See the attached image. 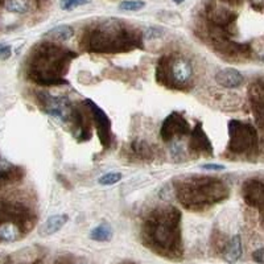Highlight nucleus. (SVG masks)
Segmentation results:
<instances>
[{
	"instance_id": "f257e3e1",
	"label": "nucleus",
	"mask_w": 264,
	"mask_h": 264,
	"mask_svg": "<svg viewBox=\"0 0 264 264\" xmlns=\"http://www.w3.org/2000/svg\"><path fill=\"white\" fill-rule=\"evenodd\" d=\"M76 54L61 46L46 42L33 49L28 65V76L39 85L50 86L67 83L63 80L69 63Z\"/></svg>"
},
{
	"instance_id": "f03ea898",
	"label": "nucleus",
	"mask_w": 264,
	"mask_h": 264,
	"mask_svg": "<svg viewBox=\"0 0 264 264\" xmlns=\"http://www.w3.org/2000/svg\"><path fill=\"white\" fill-rule=\"evenodd\" d=\"M176 197L188 210H205L209 206L223 201L228 188L221 180L209 176H192L175 185Z\"/></svg>"
},
{
	"instance_id": "7ed1b4c3",
	"label": "nucleus",
	"mask_w": 264,
	"mask_h": 264,
	"mask_svg": "<svg viewBox=\"0 0 264 264\" xmlns=\"http://www.w3.org/2000/svg\"><path fill=\"white\" fill-rule=\"evenodd\" d=\"M181 213L173 206L159 207L144 223V237L160 251H176L180 246Z\"/></svg>"
},
{
	"instance_id": "20e7f679",
	"label": "nucleus",
	"mask_w": 264,
	"mask_h": 264,
	"mask_svg": "<svg viewBox=\"0 0 264 264\" xmlns=\"http://www.w3.org/2000/svg\"><path fill=\"white\" fill-rule=\"evenodd\" d=\"M132 45L138 46L136 35L119 21L102 22L85 35V48L90 52H122L131 49Z\"/></svg>"
},
{
	"instance_id": "39448f33",
	"label": "nucleus",
	"mask_w": 264,
	"mask_h": 264,
	"mask_svg": "<svg viewBox=\"0 0 264 264\" xmlns=\"http://www.w3.org/2000/svg\"><path fill=\"white\" fill-rule=\"evenodd\" d=\"M156 78L168 89H183L193 78L192 63L183 56H164L157 63Z\"/></svg>"
},
{
	"instance_id": "423d86ee",
	"label": "nucleus",
	"mask_w": 264,
	"mask_h": 264,
	"mask_svg": "<svg viewBox=\"0 0 264 264\" xmlns=\"http://www.w3.org/2000/svg\"><path fill=\"white\" fill-rule=\"evenodd\" d=\"M227 149L235 155H250L258 149V132L248 123L241 121L228 122Z\"/></svg>"
},
{
	"instance_id": "0eeeda50",
	"label": "nucleus",
	"mask_w": 264,
	"mask_h": 264,
	"mask_svg": "<svg viewBox=\"0 0 264 264\" xmlns=\"http://www.w3.org/2000/svg\"><path fill=\"white\" fill-rule=\"evenodd\" d=\"M40 101L44 106V110L53 118H57L60 121L67 122L70 124L77 108L73 106V103L65 97H54V95L41 91L39 93Z\"/></svg>"
},
{
	"instance_id": "6e6552de",
	"label": "nucleus",
	"mask_w": 264,
	"mask_h": 264,
	"mask_svg": "<svg viewBox=\"0 0 264 264\" xmlns=\"http://www.w3.org/2000/svg\"><path fill=\"white\" fill-rule=\"evenodd\" d=\"M190 132H192V128H190L189 122L183 118V114L175 111L169 114L165 118V121L162 122L160 136L165 143H169V142H175Z\"/></svg>"
},
{
	"instance_id": "1a4fd4ad",
	"label": "nucleus",
	"mask_w": 264,
	"mask_h": 264,
	"mask_svg": "<svg viewBox=\"0 0 264 264\" xmlns=\"http://www.w3.org/2000/svg\"><path fill=\"white\" fill-rule=\"evenodd\" d=\"M89 108L91 118L97 127V132H98V138L101 140L103 147H108L110 140H111V122L106 115V112L103 111L102 108L99 107L97 103H94L91 99H86L83 102Z\"/></svg>"
},
{
	"instance_id": "9d476101",
	"label": "nucleus",
	"mask_w": 264,
	"mask_h": 264,
	"mask_svg": "<svg viewBox=\"0 0 264 264\" xmlns=\"http://www.w3.org/2000/svg\"><path fill=\"white\" fill-rule=\"evenodd\" d=\"M242 194L247 205L258 207L264 213V181L262 180H247L242 186Z\"/></svg>"
},
{
	"instance_id": "9b49d317",
	"label": "nucleus",
	"mask_w": 264,
	"mask_h": 264,
	"mask_svg": "<svg viewBox=\"0 0 264 264\" xmlns=\"http://www.w3.org/2000/svg\"><path fill=\"white\" fill-rule=\"evenodd\" d=\"M189 152L192 155L194 153V155H205V156L213 155V145H211L210 139L207 138V135L202 128L201 123H197L190 132Z\"/></svg>"
},
{
	"instance_id": "f8f14e48",
	"label": "nucleus",
	"mask_w": 264,
	"mask_h": 264,
	"mask_svg": "<svg viewBox=\"0 0 264 264\" xmlns=\"http://www.w3.org/2000/svg\"><path fill=\"white\" fill-rule=\"evenodd\" d=\"M215 82L224 89H237L243 85L244 77L239 70L234 67H224L215 74Z\"/></svg>"
},
{
	"instance_id": "ddd939ff",
	"label": "nucleus",
	"mask_w": 264,
	"mask_h": 264,
	"mask_svg": "<svg viewBox=\"0 0 264 264\" xmlns=\"http://www.w3.org/2000/svg\"><path fill=\"white\" fill-rule=\"evenodd\" d=\"M207 16H209V20L213 22V25L221 31H223V29L230 27L231 24H234L235 19H237L235 12L227 8H222V7H215V5H213L207 11Z\"/></svg>"
},
{
	"instance_id": "4468645a",
	"label": "nucleus",
	"mask_w": 264,
	"mask_h": 264,
	"mask_svg": "<svg viewBox=\"0 0 264 264\" xmlns=\"http://www.w3.org/2000/svg\"><path fill=\"white\" fill-rule=\"evenodd\" d=\"M251 104L259 125L264 127V82L255 83L251 89Z\"/></svg>"
},
{
	"instance_id": "2eb2a0df",
	"label": "nucleus",
	"mask_w": 264,
	"mask_h": 264,
	"mask_svg": "<svg viewBox=\"0 0 264 264\" xmlns=\"http://www.w3.org/2000/svg\"><path fill=\"white\" fill-rule=\"evenodd\" d=\"M67 221H69V217L66 214L52 215L45 221V223L41 226L39 233H40L41 237H50L53 234L59 233L60 230L66 224Z\"/></svg>"
},
{
	"instance_id": "dca6fc26",
	"label": "nucleus",
	"mask_w": 264,
	"mask_h": 264,
	"mask_svg": "<svg viewBox=\"0 0 264 264\" xmlns=\"http://www.w3.org/2000/svg\"><path fill=\"white\" fill-rule=\"evenodd\" d=\"M242 239H241V235H234L230 242L227 243L226 246V250H224L223 259L230 264L237 263L238 260L241 259L242 256Z\"/></svg>"
},
{
	"instance_id": "f3484780",
	"label": "nucleus",
	"mask_w": 264,
	"mask_h": 264,
	"mask_svg": "<svg viewBox=\"0 0 264 264\" xmlns=\"http://www.w3.org/2000/svg\"><path fill=\"white\" fill-rule=\"evenodd\" d=\"M21 237V230L14 222H4L0 224V241L16 242Z\"/></svg>"
},
{
	"instance_id": "a211bd4d",
	"label": "nucleus",
	"mask_w": 264,
	"mask_h": 264,
	"mask_svg": "<svg viewBox=\"0 0 264 264\" xmlns=\"http://www.w3.org/2000/svg\"><path fill=\"white\" fill-rule=\"evenodd\" d=\"M114 231L108 223H101L90 231V239L95 242H108L111 241Z\"/></svg>"
},
{
	"instance_id": "6ab92c4d",
	"label": "nucleus",
	"mask_w": 264,
	"mask_h": 264,
	"mask_svg": "<svg viewBox=\"0 0 264 264\" xmlns=\"http://www.w3.org/2000/svg\"><path fill=\"white\" fill-rule=\"evenodd\" d=\"M74 36V29L70 25H59L45 33V37L57 41H67Z\"/></svg>"
},
{
	"instance_id": "aec40b11",
	"label": "nucleus",
	"mask_w": 264,
	"mask_h": 264,
	"mask_svg": "<svg viewBox=\"0 0 264 264\" xmlns=\"http://www.w3.org/2000/svg\"><path fill=\"white\" fill-rule=\"evenodd\" d=\"M4 8L12 14H25L29 9L27 0H5Z\"/></svg>"
},
{
	"instance_id": "412c9836",
	"label": "nucleus",
	"mask_w": 264,
	"mask_h": 264,
	"mask_svg": "<svg viewBox=\"0 0 264 264\" xmlns=\"http://www.w3.org/2000/svg\"><path fill=\"white\" fill-rule=\"evenodd\" d=\"M121 180L122 173H118V172H108V173H104V175L99 177L98 183L104 185V186H110V185H115L117 183H119Z\"/></svg>"
},
{
	"instance_id": "4be33fe9",
	"label": "nucleus",
	"mask_w": 264,
	"mask_h": 264,
	"mask_svg": "<svg viewBox=\"0 0 264 264\" xmlns=\"http://www.w3.org/2000/svg\"><path fill=\"white\" fill-rule=\"evenodd\" d=\"M145 7L143 0H123L119 4V9L122 11H140Z\"/></svg>"
},
{
	"instance_id": "5701e85b",
	"label": "nucleus",
	"mask_w": 264,
	"mask_h": 264,
	"mask_svg": "<svg viewBox=\"0 0 264 264\" xmlns=\"http://www.w3.org/2000/svg\"><path fill=\"white\" fill-rule=\"evenodd\" d=\"M134 151L138 153L142 159H148V157L151 156V148L148 147V144L144 143V142L135 144Z\"/></svg>"
},
{
	"instance_id": "b1692460",
	"label": "nucleus",
	"mask_w": 264,
	"mask_h": 264,
	"mask_svg": "<svg viewBox=\"0 0 264 264\" xmlns=\"http://www.w3.org/2000/svg\"><path fill=\"white\" fill-rule=\"evenodd\" d=\"M162 28L159 27H149L147 28L145 31H144V39H147V40H153V39H159V37L162 36Z\"/></svg>"
},
{
	"instance_id": "393cba45",
	"label": "nucleus",
	"mask_w": 264,
	"mask_h": 264,
	"mask_svg": "<svg viewBox=\"0 0 264 264\" xmlns=\"http://www.w3.org/2000/svg\"><path fill=\"white\" fill-rule=\"evenodd\" d=\"M11 56H12V48H11V45L1 42V44H0V60L5 61V60H8Z\"/></svg>"
},
{
	"instance_id": "a878e982",
	"label": "nucleus",
	"mask_w": 264,
	"mask_h": 264,
	"mask_svg": "<svg viewBox=\"0 0 264 264\" xmlns=\"http://www.w3.org/2000/svg\"><path fill=\"white\" fill-rule=\"evenodd\" d=\"M78 1L77 0H60V7L63 11H70V9L78 7Z\"/></svg>"
},
{
	"instance_id": "bb28decb",
	"label": "nucleus",
	"mask_w": 264,
	"mask_h": 264,
	"mask_svg": "<svg viewBox=\"0 0 264 264\" xmlns=\"http://www.w3.org/2000/svg\"><path fill=\"white\" fill-rule=\"evenodd\" d=\"M252 260L258 264H264V247L252 252Z\"/></svg>"
},
{
	"instance_id": "cd10ccee",
	"label": "nucleus",
	"mask_w": 264,
	"mask_h": 264,
	"mask_svg": "<svg viewBox=\"0 0 264 264\" xmlns=\"http://www.w3.org/2000/svg\"><path fill=\"white\" fill-rule=\"evenodd\" d=\"M201 168L206 170H223L224 165H220V164H203V165H201Z\"/></svg>"
},
{
	"instance_id": "c85d7f7f",
	"label": "nucleus",
	"mask_w": 264,
	"mask_h": 264,
	"mask_svg": "<svg viewBox=\"0 0 264 264\" xmlns=\"http://www.w3.org/2000/svg\"><path fill=\"white\" fill-rule=\"evenodd\" d=\"M224 3H227L230 5H238V4H242L243 0H222Z\"/></svg>"
},
{
	"instance_id": "c756f323",
	"label": "nucleus",
	"mask_w": 264,
	"mask_h": 264,
	"mask_svg": "<svg viewBox=\"0 0 264 264\" xmlns=\"http://www.w3.org/2000/svg\"><path fill=\"white\" fill-rule=\"evenodd\" d=\"M77 1H78V4L80 5L89 4V3H91V0H77Z\"/></svg>"
},
{
	"instance_id": "7c9ffc66",
	"label": "nucleus",
	"mask_w": 264,
	"mask_h": 264,
	"mask_svg": "<svg viewBox=\"0 0 264 264\" xmlns=\"http://www.w3.org/2000/svg\"><path fill=\"white\" fill-rule=\"evenodd\" d=\"M173 1H175L176 4H181V3H183L185 0H173Z\"/></svg>"
},
{
	"instance_id": "2f4dec72",
	"label": "nucleus",
	"mask_w": 264,
	"mask_h": 264,
	"mask_svg": "<svg viewBox=\"0 0 264 264\" xmlns=\"http://www.w3.org/2000/svg\"><path fill=\"white\" fill-rule=\"evenodd\" d=\"M262 60H263V61H264V56H263V57H262Z\"/></svg>"
}]
</instances>
